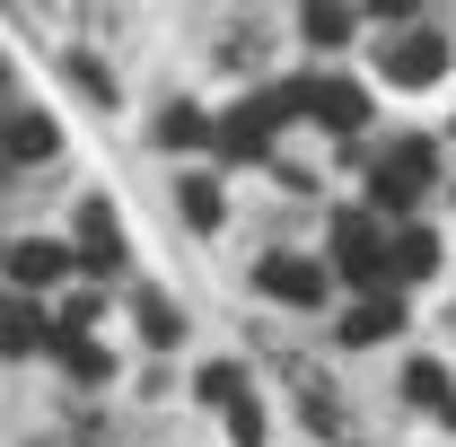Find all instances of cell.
<instances>
[{
	"instance_id": "obj_1",
	"label": "cell",
	"mask_w": 456,
	"mask_h": 447,
	"mask_svg": "<svg viewBox=\"0 0 456 447\" xmlns=\"http://www.w3.org/2000/svg\"><path fill=\"white\" fill-rule=\"evenodd\" d=\"M334 272H351L369 298L387 289V228H378V211H342L334 220Z\"/></svg>"
},
{
	"instance_id": "obj_2",
	"label": "cell",
	"mask_w": 456,
	"mask_h": 447,
	"mask_svg": "<svg viewBox=\"0 0 456 447\" xmlns=\"http://www.w3.org/2000/svg\"><path fill=\"white\" fill-rule=\"evenodd\" d=\"M430 193V141H395L378 167H369V202L378 211H412Z\"/></svg>"
},
{
	"instance_id": "obj_3",
	"label": "cell",
	"mask_w": 456,
	"mask_h": 447,
	"mask_svg": "<svg viewBox=\"0 0 456 447\" xmlns=\"http://www.w3.org/2000/svg\"><path fill=\"white\" fill-rule=\"evenodd\" d=\"M281 97H289V114H316V123H334V132H360V123H369V97H360L351 79H289Z\"/></svg>"
},
{
	"instance_id": "obj_4",
	"label": "cell",
	"mask_w": 456,
	"mask_h": 447,
	"mask_svg": "<svg viewBox=\"0 0 456 447\" xmlns=\"http://www.w3.org/2000/svg\"><path fill=\"white\" fill-rule=\"evenodd\" d=\"M439 70H448V36L439 27H403L395 45H387V79L395 88H430Z\"/></svg>"
},
{
	"instance_id": "obj_5",
	"label": "cell",
	"mask_w": 456,
	"mask_h": 447,
	"mask_svg": "<svg viewBox=\"0 0 456 447\" xmlns=\"http://www.w3.org/2000/svg\"><path fill=\"white\" fill-rule=\"evenodd\" d=\"M264 289L289 298V307H325V264H307V255H264Z\"/></svg>"
},
{
	"instance_id": "obj_6",
	"label": "cell",
	"mask_w": 456,
	"mask_h": 447,
	"mask_svg": "<svg viewBox=\"0 0 456 447\" xmlns=\"http://www.w3.org/2000/svg\"><path fill=\"white\" fill-rule=\"evenodd\" d=\"M61 272H70V246H53V237H18L9 246V280L18 289H53Z\"/></svg>"
},
{
	"instance_id": "obj_7",
	"label": "cell",
	"mask_w": 456,
	"mask_h": 447,
	"mask_svg": "<svg viewBox=\"0 0 456 447\" xmlns=\"http://www.w3.org/2000/svg\"><path fill=\"white\" fill-rule=\"evenodd\" d=\"M79 264H88V272H114V264H123V228H114L106 202H79Z\"/></svg>"
},
{
	"instance_id": "obj_8",
	"label": "cell",
	"mask_w": 456,
	"mask_h": 447,
	"mask_svg": "<svg viewBox=\"0 0 456 447\" xmlns=\"http://www.w3.org/2000/svg\"><path fill=\"white\" fill-rule=\"evenodd\" d=\"M430 272H439V237L403 220L395 237H387V280H430Z\"/></svg>"
},
{
	"instance_id": "obj_9",
	"label": "cell",
	"mask_w": 456,
	"mask_h": 447,
	"mask_svg": "<svg viewBox=\"0 0 456 447\" xmlns=\"http://www.w3.org/2000/svg\"><path fill=\"white\" fill-rule=\"evenodd\" d=\"M211 141H220V158H264V150H273V114H264V97H255V106H237Z\"/></svg>"
},
{
	"instance_id": "obj_10",
	"label": "cell",
	"mask_w": 456,
	"mask_h": 447,
	"mask_svg": "<svg viewBox=\"0 0 456 447\" xmlns=\"http://www.w3.org/2000/svg\"><path fill=\"white\" fill-rule=\"evenodd\" d=\"M387 334H403V307H395V289H378V298H360V307L342 316V342H351V351H369V342H387Z\"/></svg>"
},
{
	"instance_id": "obj_11",
	"label": "cell",
	"mask_w": 456,
	"mask_h": 447,
	"mask_svg": "<svg viewBox=\"0 0 456 447\" xmlns=\"http://www.w3.org/2000/svg\"><path fill=\"white\" fill-rule=\"evenodd\" d=\"M53 114H36V106H18L9 114V132H0V158H53Z\"/></svg>"
},
{
	"instance_id": "obj_12",
	"label": "cell",
	"mask_w": 456,
	"mask_h": 447,
	"mask_svg": "<svg viewBox=\"0 0 456 447\" xmlns=\"http://www.w3.org/2000/svg\"><path fill=\"white\" fill-rule=\"evenodd\" d=\"M403 394H412L421 412L456 421V386H448V369H439V360H412V369H403Z\"/></svg>"
},
{
	"instance_id": "obj_13",
	"label": "cell",
	"mask_w": 456,
	"mask_h": 447,
	"mask_svg": "<svg viewBox=\"0 0 456 447\" xmlns=\"http://www.w3.org/2000/svg\"><path fill=\"white\" fill-rule=\"evenodd\" d=\"M36 342H45V316H36L27 298H0V351H9V360H27Z\"/></svg>"
},
{
	"instance_id": "obj_14",
	"label": "cell",
	"mask_w": 456,
	"mask_h": 447,
	"mask_svg": "<svg viewBox=\"0 0 456 447\" xmlns=\"http://www.w3.org/2000/svg\"><path fill=\"white\" fill-rule=\"evenodd\" d=\"M175 202H184V220H193V228H220V193H211V175H184Z\"/></svg>"
},
{
	"instance_id": "obj_15",
	"label": "cell",
	"mask_w": 456,
	"mask_h": 447,
	"mask_svg": "<svg viewBox=\"0 0 456 447\" xmlns=\"http://www.w3.org/2000/svg\"><path fill=\"white\" fill-rule=\"evenodd\" d=\"M298 27H307V45H342V36H351L360 18H351V9H334V0H325V9H307Z\"/></svg>"
},
{
	"instance_id": "obj_16",
	"label": "cell",
	"mask_w": 456,
	"mask_h": 447,
	"mask_svg": "<svg viewBox=\"0 0 456 447\" xmlns=\"http://www.w3.org/2000/svg\"><path fill=\"white\" fill-rule=\"evenodd\" d=\"M159 141H167V150H193V141H211V123H202L193 106H167V123H159Z\"/></svg>"
},
{
	"instance_id": "obj_17",
	"label": "cell",
	"mask_w": 456,
	"mask_h": 447,
	"mask_svg": "<svg viewBox=\"0 0 456 447\" xmlns=\"http://www.w3.org/2000/svg\"><path fill=\"white\" fill-rule=\"evenodd\" d=\"M202 394H211L220 412H237V403H246V378H237L228 360H211V369H202Z\"/></svg>"
},
{
	"instance_id": "obj_18",
	"label": "cell",
	"mask_w": 456,
	"mask_h": 447,
	"mask_svg": "<svg viewBox=\"0 0 456 447\" xmlns=\"http://www.w3.org/2000/svg\"><path fill=\"white\" fill-rule=\"evenodd\" d=\"M61 360H70V378H106V351H97V342L79 334V342H53Z\"/></svg>"
},
{
	"instance_id": "obj_19",
	"label": "cell",
	"mask_w": 456,
	"mask_h": 447,
	"mask_svg": "<svg viewBox=\"0 0 456 447\" xmlns=\"http://www.w3.org/2000/svg\"><path fill=\"white\" fill-rule=\"evenodd\" d=\"M141 342H175V307L167 298H141Z\"/></svg>"
},
{
	"instance_id": "obj_20",
	"label": "cell",
	"mask_w": 456,
	"mask_h": 447,
	"mask_svg": "<svg viewBox=\"0 0 456 447\" xmlns=\"http://www.w3.org/2000/svg\"><path fill=\"white\" fill-rule=\"evenodd\" d=\"M228 439H237V447H264V412H255V394L228 412Z\"/></svg>"
}]
</instances>
